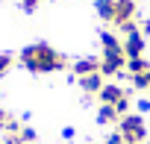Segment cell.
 <instances>
[{"mask_svg": "<svg viewBox=\"0 0 150 144\" xmlns=\"http://www.w3.org/2000/svg\"><path fill=\"white\" fill-rule=\"evenodd\" d=\"M115 109H118V115H121V118H124V115H127V112H129V94H127V97H124V100H118V106H115Z\"/></svg>", "mask_w": 150, "mask_h": 144, "instance_id": "15", "label": "cell"}, {"mask_svg": "<svg viewBox=\"0 0 150 144\" xmlns=\"http://www.w3.org/2000/svg\"><path fill=\"white\" fill-rule=\"evenodd\" d=\"M138 112H150V100H138Z\"/></svg>", "mask_w": 150, "mask_h": 144, "instance_id": "21", "label": "cell"}, {"mask_svg": "<svg viewBox=\"0 0 150 144\" xmlns=\"http://www.w3.org/2000/svg\"><path fill=\"white\" fill-rule=\"evenodd\" d=\"M124 97H127V91L121 85H115V83H106L100 88V94H97V100L106 103V106H118V100H124Z\"/></svg>", "mask_w": 150, "mask_h": 144, "instance_id": "5", "label": "cell"}, {"mask_svg": "<svg viewBox=\"0 0 150 144\" xmlns=\"http://www.w3.org/2000/svg\"><path fill=\"white\" fill-rule=\"evenodd\" d=\"M97 71H100V59L86 56V59L74 62V74H77V77H88V74H97Z\"/></svg>", "mask_w": 150, "mask_h": 144, "instance_id": "8", "label": "cell"}, {"mask_svg": "<svg viewBox=\"0 0 150 144\" xmlns=\"http://www.w3.org/2000/svg\"><path fill=\"white\" fill-rule=\"evenodd\" d=\"M115 3H118V0H94L97 15H100L103 21H115Z\"/></svg>", "mask_w": 150, "mask_h": 144, "instance_id": "11", "label": "cell"}, {"mask_svg": "<svg viewBox=\"0 0 150 144\" xmlns=\"http://www.w3.org/2000/svg\"><path fill=\"white\" fill-rule=\"evenodd\" d=\"M124 53H127V59H138L144 53V38H141L138 30H132V32L124 35Z\"/></svg>", "mask_w": 150, "mask_h": 144, "instance_id": "4", "label": "cell"}, {"mask_svg": "<svg viewBox=\"0 0 150 144\" xmlns=\"http://www.w3.org/2000/svg\"><path fill=\"white\" fill-rule=\"evenodd\" d=\"M3 144H24V141H21V135H6Z\"/></svg>", "mask_w": 150, "mask_h": 144, "instance_id": "20", "label": "cell"}, {"mask_svg": "<svg viewBox=\"0 0 150 144\" xmlns=\"http://www.w3.org/2000/svg\"><path fill=\"white\" fill-rule=\"evenodd\" d=\"M118 132L124 135L127 144H147V126L141 115H124L118 121Z\"/></svg>", "mask_w": 150, "mask_h": 144, "instance_id": "2", "label": "cell"}, {"mask_svg": "<svg viewBox=\"0 0 150 144\" xmlns=\"http://www.w3.org/2000/svg\"><path fill=\"white\" fill-rule=\"evenodd\" d=\"M106 144H127V141H124V135H121V132H112V135L106 138Z\"/></svg>", "mask_w": 150, "mask_h": 144, "instance_id": "18", "label": "cell"}, {"mask_svg": "<svg viewBox=\"0 0 150 144\" xmlns=\"http://www.w3.org/2000/svg\"><path fill=\"white\" fill-rule=\"evenodd\" d=\"M18 135H21V141H24V144H35V138H38L33 126H21V132H18Z\"/></svg>", "mask_w": 150, "mask_h": 144, "instance_id": "13", "label": "cell"}, {"mask_svg": "<svg viewBox=\"0 0 150 144\" xmlns=\"http://www.w3.org/2000/svg\"><path fill=\"white\" fill-rule=\"evenodd\" d=\"M127 68V53H103L100 59V74L103 77H115Z\"/></svg>", "mask_w": 150, "mask_h": 144, "instance_id": "3", "label": "cell"}, {"mask_svg": "<svg viewBox=\"0 0 150 144\" xmlns=\"http://www.w3.org/2000/svg\"><path fill=\"white\" fill-rule=\"evenodd\" d=\"M21 6H24V12H35L41 6V0H21Z\"/></svg>", "mask_w": 150, "mask_h": 144, "instance_id": "17", "label": "cell"}, {"mask_svg": "<svg viewBox=\"0 0 150 144\" xmlns=\"http://www.w3.org/2000/svg\"><path fill=\"white\" fill-rule=\"evenodd\" d=\"M74 135H77V129H74V126H65V129H62V138H65V141H71Z\"/></svg>", "mask_w": 150, "mask_h": 144, "instance_id": "19", "label": "cell"}, {"mask_svg": "<svg viewBox=\"0 0 150 144\" xmlns=\"http://www.w3.org/2000/svg\"><path fill=\"white\" fill-rule=\"evenodd\" d=\"M100 44H103V53H124V41H118L115 32H103Z\"/></svg>", "mask_w": 150, "mask_h": 144, "instance_id": "9", "label": "cell"}, {"mask_svg": "<svg viewBox=\"0 0 150 144\" xmlns=\"http://www.w3.org/2000/svg\"><path fill=\"white\" fill-rule=\"evenodd\" d=\"M118 121H121L118 109H115V106H106V103H100V109H97V124H118Z\"/></svg>", "mask_w": 150, "mask_h": 144, "instance_id": "10", "label": "cell"}, {"mask_svg": "<svg viewBox=\"0 0 150 144\" xmlns=\"http://www.w3.org/2000/svg\"><path fill=\"white\" fill-rule=\"evenodd\" d=\"M135 18V0H118L115 3V24L124 27Z\"/></svg>", "mask_w": 150, "mask_h": 144, "instance_id": "6", "label": "cell"}, {"mask_svg": "<svg viewBox=\"0 0 150 144\" xmlns=\"http://www.w3.org/2000/svg\"><path fill=\"white\" fill-rule=\"evenodd\" d=\"M12 62H15L12 53H0V77H6V71L12 68Z\"/></svg>", "mask_w": 150, "mask_h": 144, "instance_id": "14", "label": "cell"}, {"mask_svg": "<svg viewBox=\"0 0 150 144\" xmlns=\"http://www.w3.org/2000/svg\"><path fill=\"white\" fill-rule=\"evenodd\" d=\"M127 71H129V77H135V74H144V71H150V65H147L144 56H138V59H127Z\"/></svg>", "mask_w": 150, "mask_h": 144, "instance_id": "12", "label": "cell"}, {"mask_svg": "<svg viewBox=\"0 0 150 144\" xmlns=\"http://www.w3.org/2000/svg\"><path fill=\"white\" fill-rule=\"evenodd\" d=\"M144 30H147V32H150V21H147V24H144Z\"/></svg>", "mask_w": 150, "mask_h": 144, "instance_id": "22", "label": "cell"}, {"mask_svg": "<svg viewBox=\"0 0 150 144\" xmlns=\"http://www.w3.org/2000/svg\"><path fill=\"white\" fill-rule=\"evenodd\" d=\"M9 124H12V115H9V112H3V109H0V129L6 132V129H9Z\"/></svg>", "mask_w": 150, "mask_h": 144, "instance_id": "16", "label": "cell"}, {"mask_svg": "<svg viewBox=\"0 0 150 144\" xmlns=\"http://www.w3.org/2000/svg\"><path fill=\"white\" fill-rule=\"evenodd\" d=\"M21 65L27 71H33V74H50V71H62L68 62L50 44H30L21 50Z\"/></svg>", "mask_w": 150, "mask_h": 144, "instance_id": "1", "label": "cell"}, {"mask_svg": "<svg viewBox=\"0 0 150 144\" xmlns=\"http://www.w3.org/2000/svg\"><path fill=\"white\" fill-rule=\"evenodd\" d=\"M106 85V77L100 74H88V77H80V88L86 91V94H100V88Z\"/></svg>", "mask_w": 150, "mask_h": 144, "instance_id": "7", "label": "cell"}]
</instances>
